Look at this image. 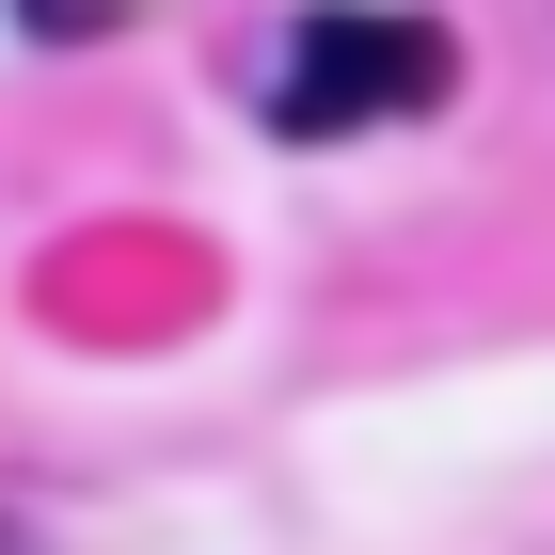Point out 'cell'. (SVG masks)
Listing matches in <instances>:
<instances>
[{
	"label": "cell",
	"instance_id": "obj_1",
	"mask_svg": "<svg viewBox=\"0 0 555 555\" xmlns=\"http://www.w3.org/2000/svg\"><path fill=\"white\" fill-rule=\"evenodd\" d=\"M461 95V33L444 16H397V0H318L270 80V128L286 143H349V128H413Z\"/></svg>",
	"mask_w": 555,
	"mask_h": 555
},
{
	"label": "cell",
	"instance_id": "obj_2",
	"mask_svg": "<svg viewBox=\"0 0 555 555\" xmlns=\"http://www.w3.org/2000/svg\"><path fill=\"white\" fill-rule=\"evenodd\" d=\"M16 33L33 48H95V33H128V0H16Z\"/></svg>",
	"mask_w": 555,
	"mask_h": 555
}]
</instances>
